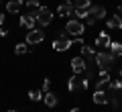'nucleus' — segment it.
I'll use <instances>...</instances> for the list:
<instances>
[{
	"mask_svg": "<svg viewBox=\"0 0 122 112\" xmlns=\"http://www.w3.org/2000/svg\"><path fill=\"white\" fill-rule=\"evenodd\" d=\"M43 100H45V104H47L49 108H53V106H57V102H59V100H57V96L53 94V92H47V94L43 96Z\"/></svg>",
	"mask_w": 122,
	"mask_h": 112,
	"instance_id": "nucleus-16",
	"label": "nucleus"
},
{
	"mask_svg": "<svg viewBox=\"0 0 122 112\" xmlns=\"http://www.w3.org/2000/svg\"><path fill=\"white\" fill-rule=\"evenodd\" d=\"M110 53H112L114 57L122 55V43H118V41H112V43H110Z\"/></svg>",
	"mask_w": 122,
	"mask_h": 112,
	"instance_id": "nucleus-17",
	"label": "nucleus"
},
{
	"mask_svg": "<svg viewBox=\"0 0 122 112\" xmlns=\"http://www.w3.org/2000/svg\"><path fill=\"white\" fill-rule=\"evenodd\" d=\"M73 2H69V0H67V2H63V4L59 6V8H57V14H59V16H69L71 12H73Z\"/></svg>",
	"mask_w": 122,
	"mask_h": 112,
	"instance_id": "nucleus-11",
	"label": "nucleus"
},
{
	"mask_svg": "<svg viewBox=\"0 0 122 112\" xmlns=\"http://www.w3.org/2000/svg\"><path fill=\"white\" fill-rule=\"evenodd\" d=\"M86 69H87V61H86V57H83V55H79V57H73V59H71V71H73L75 75L83 73Z\"/></svg>",
	"mask_w": 122,
	"mask_h": 112,
	"instance_id": "nucleus-7",
	"label": "nucleus"
},
{
	"mask_svg": "<svg viewBox=\"0 0 122 112\" xmlns=\"http://www.w3.org/2000/svg\"><path fill=\"white\" fill-rule=\"evenodd\" d=\"M29 51V43H18L16 47H14V53L16 55H22V53H26Z\"/></svg>",
	"mask_w": 122,
	"mask_h": 112,
	"instance_id": "nucleus-22",
	"label": "nucleus"
},
{
	"mask_svg": "<svg viewBox=\"0 0 122 112\" xmlns=\"http://www.w3.org/2000/svg\"><path fill=\"white\" fill-rule=\"evenodd\" d=\"M81 55L86 57V61H92V59H96V49L87 47V45H81Z\"/></svg>",
	"mask_w": 122,
	"mask_h": 112,
	"instance_id": "nucleus-15",
	"label": "nucleus"
},
{
	"mask_svg": "<svg viewBox=\"0 0 122 112\" xmlns=\"http://www.w3.org/2000/svg\"><path fill=\"white\" fill-rule=\"evenodd\" d=\"M43 92H45V94H47V92H51V80H49V78L43 80Z\"/></svg>",
	"mask_w": 122,
	"mask_h": 112,
	"instance_id": "nucleus-24",
	"label": "nucleus"
},
{
	"mask_svg": "<svg viewBox=\"0 0 122 112\" xmlns=\"http://www.w3.org/2000/svg\"><path fill=\"white\" fill-rule=\"evenodd\" d=\"M65 33H69V37L77 39V37H81V35L86 33V27H83L81 21H77V18H71V21L65 22Z\"/></svg>",
	"mask_w": 122,
	"mask_h": 112,
	"instance_id": "nucleus-4",
	"label": "nucleus"
},
{
	"mask_svg": "<svg viewBox=\"0 0 122 112\" xmlns=\"http://www.w3.org/2000/svg\"><path fill=\"white\" fill-rule=\"evenodd\" d=\"M114 61H116V57H114L112 53H106V51H98L96 53V65L100 69H104V71H110V69L114 67Z\"/></svg>",
	"mask_w": 122,
	"mask_h": 112,
	"instance_id": "nucleus-3",
	"label": "nucleus"
},
{
	"mask_svg": "<svg viewBox=\"0 0 122 112\" xmlns=\"http://www.w3.org/2000/svg\"><path fill=\"white\" fill-rule=\"evenodd\" d=\"M73 45H75V43H73V39H71L67 33H59L55 39H53L51 47L55 49V51H59V53H61V51H67V49H71Z\"/></svg>",
	"mask_w": 122,
	"mask_h": 112,
	"instance_id": "nucleus-1",
	"label": "nucleus"
},
{
	"mask_svg": "<svg viewBox=\"0 0 122 112\" xmlns=\"http://www.w3.org/2000/svg\"><path fill=\"white\" fill-rule=\"evenodd\" d=\"M110 37H108V33H100L96 37V47H102V49H110Z\"/></svg>",
	"mask_w": 122,
	"mask_h": 112,
	"instance_id": "nucleus-10",
	"label": "nucleus"
},
{
	"mask_svg": "<svg viewBox=\"0 0 122 112\" xmlns=\"http://www.w3.org/2000/svg\"><path fill=\"white\" fill-rule=\"evenodd\" d=\"M106 27L108 29H122V16L120 14H114V16H108L106 18Z\"/></svg>",
	"mask_w": 122,
	"mask_h": 112,
	"instance_id": "nucleus-9",
	"label": "nucleus"
},
{
	"mask_svg": "<svg viewBox=\"0 0 122 112\" xmlns=\"http://www.w3.org/2000/svg\"><path fill=\"white\" fill-rule=\"evenodd\" d=\"M0 37H8V29L2 27V29H0Z\"/></svg>",
	"mask_w": 122,
	"mask_h": 112,
	"instance_id": "nucleus-25",
	"label": "nucleus"
},
{
	"mask_svg": "<svg viewBox=\"0 0 122 112\" xmlns=\"http://www.w3.org/2000/svg\"><path fill=\"white\" fill-rule=\"evenodd\" d=\"M118 78H120V80H122V69H120V71H118Z\"/></svg>",
	"mask_w": 122,
	"mask_h": 112,
	"instance_id": "nucleus-30",
	"label": "nucleus"
},
{
	"mask_svg": "<svg viewBox=\"0 0 122 112\" xmlns=\"http://www.w3.org/2000/svg\"><path fill=\"white\" fill-rule=\"evenodd\" d=\"M26 6L30 8V12H35V10L39 12V10H41V4H39V0H26Z\"/></svg>",
	"mask_w": 122,
	"mask_h": 112,
	"instance_id": "nucleus-21",
	"label": "nucleus"
},
{
	"mask_svg": "<svg viewBox=\"0 0 122 112\" xmlns=\"http://www.w3.org/2000/svg\"><path fill=\"white\" fill-rule=\"evenodd\" d=\"M69 112H81V110H79V108H71Z\"/></svg>",
	"mask_w": 122,
	"mask_h": 112,
	"instance_id": "nucleus-29",
	"label": "nucleus"
},
{
	"mask_svg": "<svg viewBox=\"0 0 122 112\" xmlns=\"http://www.w3.org/2000/svg\"><path fill=\"white\" fill-rule=\"evenodd\" d=\"M90 16H94L96 21L106 18V8L104 6H90Z\"/></svg>",
	"mask_w": 122,
	"mask_h": 112,
	"instance_id": "nucleus-12",
	"label": "nucleus"
},
{
	"mask_svg": "<svg viewBox=\"0 0 122 112\" xmlns=\"http://www.w3.org/2000/svg\"><path fill=\"white\" fill-rule=\"evenodd\" d=\"M45 41V31L43 29H30L26 33V43L29 45H39Z\"/></svg>",
	"mask_w": 122,
	"mask_h": 112,
	"instance_id": "nucleus-6",
	"label": "nucleus"
},
{
	"mask_svg": "<svg viewBox=\"0 0 122 112\" xmlns=\"http://www.w3.org/2000/svg\"><path fill=\"white\" fill-rule=\"evenodd\" d=\"M73 6L75 8H90L92 0H73Z\"/></svg>",
	"mask_w": 122,
	"mask_h": 112,
	"instance_id": "nucleus-20",
	"label": "nucleus"
},
{
	"mask_svg": "<svg viewBox=\"0 0 122 112\" xmlns=\"http://www.w3.org/2000/svg\"><path fill=\"white\" fill-rule=\"evenodd\" d=\"M120 61H122V55H120Z\"/></svg>",
	"mask_w": 122,
	"mask_h": 112,
	"instance_id": "nucleus-32",
	"label": "nucleus"
},
{
	"mask_svg": "<svg viewBox=\"0 0 122 112\" xmlns=\"http://www.w3.org/2000/svg\"><path fill=\"white\" fill-rule=\"evenodd\" d=\"M118 14H120V16H122V4L118 6Z\"/></svg>",
	"mask_w": 122,
	"mask_h": 112,
	"instance_id": "nucleus-28",
	"label": "nucleus"
},
{
	"mask_svg": "<svg viewBox=\"0 0 122 112\" xmlns=\"http://www.w3.org/2000/svg\"><path fill=\"white\" fill-rule=\"evenodd\" d=\"M90 88V78H79V75H71L69 82H67V90L71 92V94H77V92H83Z\"/></svg>",
	"mask_w": 122,
	"mask_h": 112,
	"instance_id": "nucleus-2",
	"label": "nucleus"
},
{
	"mask_svg": "<svg viewBox=\"0 0 122 112\" xmlns=\"http://www.w3.org/2000/svg\"><path fill=\"white\" fill-rule=\"evenodd\" d=\"M110 98H108V92L104 90H96L94 92V104H108Z\"/></svg>",
	"mask_w": 122,
	"mask_h": 112,
	"instance_id": "nucleus-13",
	"label": "nucleus"
},
{
	"mask_svg": "<svg viewBox=\"0 0 122 112\" xmlns=\"http://www.w3.org/2000/svg\"><path fill=\"white\" fill-rule=\"evenodd\" d=\"M73 12L77 16V21H86L90 16V8H73Z\"/></svg>",
	"mask_w": 122,
	"mask_h": 112,
	"instance_id": "nucleus-18",
	"label": "nucleus"
},
{
	"mask_svg": "<svg viewBox=\"0 0 122 112\" xmlns=\"http://www.w3.org/2000/svg\"><path fill=\"white\" fill-rule=\"evenodd\" d=\"M53 21V12L47 8V6H41V10L37 12V25L39 27H49Z\"/></svg>",
	"mask_w": 122,
	"mask_h": 112,
	"instance_id": "nucleus-5",
	"label": "nucleus"
},
{
	"mask_svg": "<svg viewBox=\"0 0 122 112\" xmlns=\"http://www.w3.org/2000/svg\"><path fill=\"white\" fill-rule=\"evenodd\" d=\"M8 112H16V110H12V108H10V110H8Z\"/></svg>",
	"mask_w": 122,
	"mask_h": 112,
	"instance_id": "nucleus-31",
	"label": "nucleus"
},
{
	"mask_svg": "<svg viewBox=\"0 0 122 112\" xmlns=\"http://www.w3.org/2000/svg\"><path fill=\"white\" fill-rule=\"evenodd\" d=\"M108 86H110V90H118V92H122V80H114V82H110Z\"/></svg>",
	"mask_w": 122,
	"mask_h": 112,
	"instance_id": "nucleus-23",
	"label": "nucleus"
},
{
	"mask_svg": "<svg viewBox=\"0 0 122 112\" xmlns=\"http://www.w3.org/2000/svg\"><path fill=\"white\" fill-rule=\"evenodd\" d=\"M86 22H87V25H96V18H94V16H87Z\"/></svg>",
	"mask_w": 122,
	"mask_h": 112,
	"instance_id": "nucleus-26",
	"label": "nucleus"
},
{
	"mask_svg": "<svg viewBox=\"0 0 122 112\" xmlns=\"http://www.w3.org/2000/svg\"><path fill=\"white\" fill-rule=\"evenodd\" d=\"M18 25L20 27H25V29H35V25H37V12H26V14H22L20 16V21H18Z\"/></svg>",
	"mask_w": 122,
	"mask_h": 112,
	"instance_id": "nucleus-8",
	"label": "nucleus"
},
{
	"mask_svg": "<svg viewBox=\"0 0 122 112\" xmlns=\"http://www.w3.org/2000/svg\"><path fill=\"white\" fill-rule=\"evenodd\" d=\"M22 4H25L22 0H8V2H6V10H8L10 14H14V12H18V10H20Z\"/></svg>",
	"mask_w": 122,
	"mask_h": 112,
	"instance_id": "nucleus-14",
	"label": "nucleus"
},
{
	"mask_svg": "<svg viewBox=\"0 0 122 112\" xmlns=\"http://www.w3.org/2000/svg\"><path fill=\"white\" fill-rule=\"evenodd\" d=\"M4 18H6V16H4L2 12H0V25H4Z\"/></svg>",
	"mask_w": 122,
	"mask_h": 112,
	"instance_id": "nucleus-27",
	"label": "nucleus"
},
{
	"mask_svg": "<svg viewBox=\"0 0 122 112\" xmlns=\"http://www.w3.org/2000/svg\"><path fill=\"white\" fill-rule=\"evenodd\" d=\"M29 98L33 100V102H39V100H43V92H41V90H30L29 92Z\"/></svg>",
	"mask_w": 122,
	"mask_h": 112,
	"instance_id": "nucleus-19",
	"label": "nucleus"
}]
</instances>
